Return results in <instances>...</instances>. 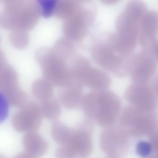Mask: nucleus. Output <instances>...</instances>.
<instances>
[{"label": "nucleus", "mask_w": 158, "mask_h": 158, "mask_svg": "<svg viewBox=\"0 0 158 158\" xmlns=\"http://www.w3.org/2000/svg\"><path fill=\"white\" fill-rule=\"evenodd\" d=\"M9 105L5 97L0 92V123L3 122L8 115Z\"/></svg>", "instance_id": "nucleus-25"}, {"label": "nucleus", "mask_w": 158, "mask_h": 158, "mask_svg": "<svg viewBox=\"0 0 158 158\" xmlns=\"http://www.w3.org/2000/svg\"><path fill=\"white\" fill-rule=\"evenodd\" d=\"M56 0H39L41 8L42 15L48 18L53 15Z\"/></svg>", "instance_id": "nucleus-24"}, {"label": "nucleus", "mask_w": 158, "mask_h": 158, "mask_svg": "<svg viewBox=\"0 0 158 158\" xmlns=\"http://www.w3.org/2000/svg\"><path fill=\"white\" fill-rule=\"evenodd\" d=\"M1 35L0 34V41L1 40Z\"/></svg>", "instance_id": "nucleus-32"}, {"label": "nucleus", "mask_w": 158, "mask_h": 158, "mask_svg": "<svg viewBox=\"0 0 158 158\" xmlns=\"http://www.w3.org/2000/svg\"><path fill=\"white\" fill-rule=\"evenodd\" d=\"M158 13L154 10L147 11L142 21L139 41L141 47L158 41Z\"/></svg>", "instance_id": "nucleus-12"}, {"label": "nucleus", "mask_w": 158, "mask_h": 158, "mask_svg": "<svg viewBox=\"0 0 158 158\" xmlns=\"http://www.w3.org/2000/svg\"><path fill=\"white\" fill-rule=\"evenodd\" d=\"M83 85L93 90L107 89L111 83V79L105 72L98 68L90 67L83 75Z\"/></svg>", "instance_id": "nucleus-15"}, {"label": "nucleus", "mask_w": 158, "mask_h": 158, "mask_svg": "<svg viewBox=\"0 0 158 158\" xmlns=\"http://www.w3.org/2000/svg\"><path fill=\"white\" fill-rule=\"evenodd\" d=\"M80 104L87 118L103 126L114 123L123 108L118 95L107 89L87 93L82 97Z\"/></svg>", "instance_id": "nucleus-1"}, {"label": "nucleus", "mask_w": 158, "mask_h": 158, "mask_svg": "<svg viewBox=\"0 0 158 158\" xmlns=\"http://www.w3.org/2000/svg\"><path fill=\"white\" fill-rule=\"evenodd\" d=\"M143 2L138 0L128 2L116 20L115 34L117 43L123 51L130 52L138 40L142 21L147 11Z\"/></svg>", "instance_id": "nucleus-3"}, {"label": "nucleus", "mask_w": 158, "mask_h": 158, "mask_svg": "<svg viewBox=\"0 0 158 158\" xmlns=\"http://www.w3.org/2000/svg\"><path fill=\"white\" fill-rule=\"evenodd\" d=\"M52 86L45 78L38 79L32 84V93L35 97L41 100L48 98L52 96Z\"/></svg>", "instance_id": "nucleus-22"}, {"label": "nucleus", "mask_w": 158, "mask_h": 158, "mask_svg": "<svg viewBox=\"0 0 158 158\" xmlns=\"http://www.w3.org/2000/svg\"><path fill=\"white\" fill-rule=\"evenodd\" d=\"M51 131L54 140L61 145H64L67 144L71 140L73 129L57 119L53 121Z\"/></svg>", "instance_id": "nucleus-20"}, {"label": "nucleus", "mask_w": 158, "mask_h": 158, "mask_svg": "<svg viewBox=\"0 0 158 158\" xmlns=\"http://www.w3.org/2000/svg\"><path fill=\"white\" fill-rule=\"evenodd\" d=\"M82 0H56L53 15L57 18L64 20L68 19L79 9Z\"/></svg>", "instance_id": "nucleus-18"}, {"label": "nucleus", "mask_w": 158, "mask_h": 158, "mask_svg": "<svg viewBox=\"0 0 158 158\" xmlns=\"http://www.w3.org/2000/svg\"><path fill=\"white\" fill-rule=\"evenodd\" d=\"M108 37L93 44L90 49L92 59L101 68L116 77H125L128 76L131 59L127 56L129 53L120 48L115 34H110Z\"/></svg>", "instance_id": "nucleus-2"}, {"label": "nucleus", "mask_w": 158, "mask_h": 158, "mask_svg": "<svg viewBox=\"0 0 158 158\" xmlns=\"http://www.w3.org/2000/svg\"><path fill=\"white\" fill-rule=\"evenodd\" d=\"M41 15L39 0H24L19 14L17 28L27 31L31 29L36 25Z\"/></svg>", "instance_id": "nucleus-13"}, {"label": "nucleus", "mask_w": 158, "mask_h": 158, "mask_svg": "<svg viewBox=\"0 0 158 158\" xmlns=\"http://www.w3.org/2000/svg\"><path fill=\"white\" fill-rule=\"evenodd\" d=\"M40 106L42 115L48 119L53 121L57 120L60 114L59 102L52 96L41 100Z\"/></svg>", "instance_id": "nucleus-21"}, {"label": "nucleus", "mask_w": 158, "mask_h": 158, "mask_svg": "<svg viewBox=\"0 0 158 158\" xmlns=\"http://www.w3.org/2000/svg\"><path fill=\"white\" fill-rule=\"evenodd\" d=\"M10 43L18 48L25 47L28 44L29 36L27 31L17 28L11 30L8 35Z\"/></svg>", "instance_id": "nucleus-23"}, {"label": "nucleus", "mask_w": 158, "mask_h": 158, "mask_svg": "<svg viewBox=\"0 0 158 158\" xmlns=\"http://www.w3.org/2000/svg\"><path fill=\"white\" fill-rule=\"evenodd\" d=\"M101 1L103 3L107 4H114L118 1L116 0H102Z\"/></svg>", "instance_id": "nucleus-30"}, {"label": "nucleus", "mask_w": 158, "mask_h": 158, "mask_svg": "<svg viewBox=\"0 0 158 158\" xmlns=\"http://www.w3.org/2000/svg\"><path fill=\"white\" fill-rule=\"evenodd\" d=\"M95 16V9L93 2L82 0L81 5L77 11L64 21L62 26L64 36L76 44H81L86 37Z\"/></svg>", "instance_id": "nucleus-6"}, {"label": "nucleus", "mask_w": 158, "mask_h": 158, "mask_svg": "<svg viewBox=\"0 0 158 158\" xmlns=\"http://www.w3.org/2000/svg\"><path fill=\"white\" fill-rule=\"evenodd\" d=\"M7 62L5 53L0 49V69Z\"/></svg>", "instance_id": "nucleus-28"}, {"label": "nucleus", "mask_w": 158, "mask_h": 158, "mask_svg": "<svg viewBox=\"0 0 158 158\" xmlns=\"http://www.w3.org/2000/svg\"><path fill=\"white\" fill-rule=\"evenodd\" d=\"M52 48L56 54L66 61L77 53L76 44L64 36L58 39Z\"/></svg>", "instance_id": "nucleus-19"}, {"label": "nucleus", "mask_w": 158, "mask_h": 158, "mask_svg": "<svg viewBox=\"0 0 158 158\" xmlns=\"http://www.w3.org/2000/svg\"><path fill=\"white\" fill-rule=\"evenodd\" d=\"M55 158H73L69 148L65 145H61L56 150Z\"/></svg>", "instance_id": "nucleus-26"}, {"label": "nucleus", "mask_w": 158, "mask_h": 158, "mask_svg": "<svg viewBox=\"0 0 158 158\" xmlns=\"http://www.w3.org/2000/svg\"><path fill=\"white\" fill-rule=\"evenodd\" d=\"M158 77L145 83L132 82L124 95L125 100L133 106L150 111H156L158 103Z\"/></svg>", "instance_id": "nucleus-7"}, {"label": "nucleus", "mask_w": 158, "mask_h": 158, "mask_svg": "<svg viewBox=\"0 0 158 158\" xmlns=\"http://www.w3.org/2000/svg\"><path fill=\"white\" fill-rule=\"evenodd\" d=\"M137 150L138 153L143 157L148 156L151 150V147L148 143L141 141L139 142L137 145Z\"/></svg>", "instance_id": "nucleus-27"}, {"label": "nucleus", "mask_w": 158, "mask_h": 158, "mask_svg": "<svg viewBox=\"0 0 158 158\" xmlns=\"http://www.w3.org/2000/svg\"><path fill=\"white\" fill-rule=\"evenodd\" d=\"M82 85L79 80H69L60 95L62 105L69 110L74 109L80 104L82 98Z\"/></svg>", "instance_id": "nucleus-14"}, {"label": "nucleus", "mask_w": 158, "mask_h": 158, "mask_svg": "<svg viewBox=\"0 0 158 158\" xmlns=\"http://www.w3.org/2000/svg\"><path fill=\"white\" fill-rule=\"evenodd\" d=\"M92 127L81 123L75 129L72 137L66 145L70 150L73 158H85L89 153L91 144L90 133Z\"/></svg>", "instance_id": "nucleus-11"}, {"label": "nucleus", "mask_w": 158, "mask_h": 158, "mask_svg": "<svg viewBox=\"0 0 158 158\" xmlns=\"http://www.w3.org/2000/svg\"><path fill=\"white\" fill-rule=\"evenodd\" d=\"M35 57L45 79L52 85L63 87L69 78L67 61L56 54L52 48L43 47L35 51Z\"/></svg>", "instance_id": "nucleus-4"}, {"label": "nucleus", "mask_w": 158, "mask_h": 158, "mask_svg": "<svg viewBox=\"0 0 158 158\" xmlns=\"http://www.w3.org/2000/svg\"><path fill=\"white\" fill-rule=\"evenodd\" d=\"M20 108L12 118L14 128L20 132L36 131L42 121L40 105L34 102H27Z\"/></svg>", "instance_id": "nucleus-10"}, {"label": "nucleus", "mask_w": 158, "mask_h": 158, "mask_svg": "<svg viewBox=\"0 0 158 158\" xmlns=\"http://www.w3.org/2000/svg\"><path fill=\"white\" fill-rule=\"evenodd\" d=\"M142 48L130 62L128 76L132 82L147 83L157 75L158 42Z\"/></svg>", "instance_id": "nucleus-5"}, {"label": "nucleus", "mask_w": 158, "mask_h": 158, "mask_svg": "<svg viewBox=\"0 0 158 158\" xmlns=\"http://www.w3.org/2000/svg\"><path fill=\"white\" fill-rule=\"evenodd\" d=\"M69 77L81 81L82 77L91 66V63L86 57L77 53L67 61Z\"/></svg>", "instance_id": "nucleus-17"}, {"label": "nucleus", "mask_w": 158, "mask_h": 158, "mask_svg": "<svg viewBox=\"0 0 158 158\" xmlns=\"http://www.w3.org/2000/svg\"><path fill=\"white\" fill-rule=\"evenodd\" d=\"M13 158H35L26 152L19 153Z\"/></svg>", "instance_id": "nucleus-29"}, {"label": "nucleus", "mask_w": 158, "mask_h": 158, "mask_svg": "<svg viewBox=\"0 0 158 158\" xmlns=\"http://www.w3.org/2000/svg\"><path fill=\"white\" fill-rule=\"evenodd\" d=\"M118 120L132 130H147L157 124L158 114L156 111H146L129 105L122 108Z\"/></svg>", "instance_id": "nucleus-9"}, {"label": "nucleus", "mask_w": 158, "mask_h": 158, "mask_svg": "<svg viewBox=\"0 0 158 158\" xmlns=\"http://www.w3.org/2000/svg\"><path fill=\"white\" fill-rule=\"evenodd\" d=\"M0 158H5V157L2 155L0 154Z\"/></svg>", "instance_id": "nucleus-31"}, {"label": "nucleus", "mask_w": 158, "mask_h": 158, "mask_svg": "<svg viewBox=\"0 0 158 158\" xmlns=\"http://www.w3.org/2000/svg\"><path fill=\"white\" fill-rule=\"evenodd\" d=\"M0 92L13 107L20 108L27 102L25 94L19 86L16 71L7 62L0 69Z\"/></svg>", "instance_id": "nucleus-8"}, {"label": "nucleus", "mask_w": 158, "mask_h": 158, "mask_svg": "<svg viewBox=\"0 0 158 158\" xmlns=\"http://www.w3.org/2000/svg\"><path fill=\"white\" fill-rule=\"evenodd\" d=\"M22 143L25 152L35 158L43 156L48 148L46 141L36 131L25 133L23 137Z\"/></svg>", "instance_id": "nucleus-16"}]
</instances>
